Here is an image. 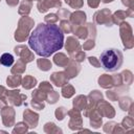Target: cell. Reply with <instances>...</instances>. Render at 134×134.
Masks as SVG:
<instances>
[{"label":"cell","instance_id":"2","mask_svg":"<svg viewBox=\"0 0 134 134\" xmlns=\"http://www.w3.org/2000/svg\"><path fill=\"white\" fill-rule=\"evenodd\" d=\"M100 65L106 71H115L120 68L124 57L121 51L115 48H109L104 50L99 57Z\"/></svg>","mask_w":134,"mask_h":134},{"label":"cell","instance_id":"1","mask_svg":"<svg viewBox=\"0 0 134 134\" xmlns=\"http://www.w3.org/2000/svg\"><path fill=\"white\" fill-rule=\"evenodd\" d=\"M29 47L40 57H50L64 45V34L54 24L40 23L28 38Z\"/></svg>","mask_w":134,"mask_h":134},{"label":"cell","instance_id":"3","mask_svg":"<svg viewBox=\"0 0 134 134\" xmlns=\"http://www.w3.org/2000/svg\"><path fill=\"white\" fill-rule=\"evenodd\" d=\"M0 63L4 66H10L14 63V57L10 53H3L0 58Z\"/></svg>","mask_w":134,"mask_h":134}]
</instances>
